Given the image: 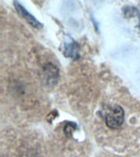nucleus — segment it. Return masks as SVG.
Here are the masks:
<instances>
[{
  "label": "nucleus",
  "instance_id": "f257e3e1",
  "mask_svg": "<svg viewBox=\"0 0 140 157\" xmlns=\"http://www.w3.org/2000/svg\"><path fill=\"white\" fill-rule=\"evenodd\" d=\"M125 120V111L120 105L113 104L106 108L105 121L108 128L115 129L123 124Z\"/></svg>",
  "mask_w": 140,
  "mask_h": 157
},
{
  "label": "nucleus",
  "instance_id": "f03ea898",
  "mask_svg": "<svg viewBox=\"0 0 140 157\" xmlns=\"http://www.w3.org/2000/svg\"><path fill=\"white\" fill-rule=\"evenodd\" d=\"M42 75L48 85H55L59 78V70L52 63L45 64L42 70Z\"/></svg>",
  "mask_w": 140,
  "mask_h": 157
},
{
  "label": "nucleus",
  "instance_id": "7ed1b4c3",
  "mask_svg": "<svg viewBox=\"0 0 140 157\" xmlns=\"http://www.w3.org/2000/svg\"><path fill=\"white\" fill-rule=\"evenodd\" d=\"M14 7L17 10V12H18V14L20 16H21L31 26H33L34 28H36V29H42L43 28L44 25H43L41 22H39L34 16H32L21 4H20L19 2L16 1V0L14 1Z\"/></svg>",
  "mask_w": 140,
  "mask_h": 157
},
{
  "label": "nucleus",
  "instance_id": "20e7f679",
  "mask_svg": "<svg viewBox=\"0 0 140 157\" xmlns=\"http://www.w3.org/2000/svg\"><path fill=\"white\" fill-rule=\"evenodd\" d=\"M63 53L66 57H69V58L73 59V60H78L80 58L79 44L74 40H72L69 44H66L64 46Z\"/></svg>",
  "mask_w": 140,
  "mask_h": 157
},
{
  "label": "nucleus",
  "instance_id": "39448f33",
  "mask_svg": "<svg viewBox=\"0 0 140 157\" xmlns=\"http://www.w3.org/2000/svg\"><path fill=\"white\" fill-rule=\"evenodd\" d=\"M72 124H70L66 125V127H65V133H66L67 136H71V133H72V132H73V130L76 128V127L73 128V126H75V125H71Z\"/></svg>",
  "mask_w": 140,
  "mask_h": 157
}]
</instances>
